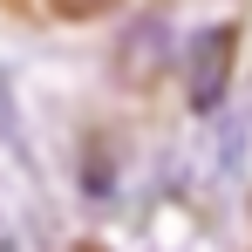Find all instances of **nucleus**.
I'll use <instances>...</instances> for the list:
<instances>
[{
  "mask_svg": "<svg viewBox=\"0 0 252 252\" xmlns=\"http://www.w3.org/2000/svg\"><path fill=\"white\" fill-rule=\"evenodd\" d=\"M232 82V28H205L191 41V62H184V89H191V109H211Z\"/></svg>",
  "mask_w": 252,
  "mask_h": 252,
  "instance_id": "1",
  "label": "nucleus"
},
{
  "mask_svg": "<svg viewBox=\"0 0 252 252\" xmlns=\"http://www.w3.org/2000/svg\"><path fill=\"white\" fill-rule=\"evenodd\" d=\"M48 7H55V14H68V21H82V14H102L109 0H48Z\"/></svg>",
  "mask_w": 252,
  "mask_h": 252,
  "instance_id": "2",
  "label": "nucleus"
},
{
  "mask_svg": "<svg viewBox=\"0 0 252 252\" xmlns=\"http://www.w3.org/2000/svg\"><path fill=\"white\" fill-rule=\"evenodd\" d=\"M82 252H95V246H82Z\"/></svg>",
  "mask_w": 252,
  "mask_h": 252,
  "instance_id": "3",
  "label": "nucleus"
}]
</instances>
